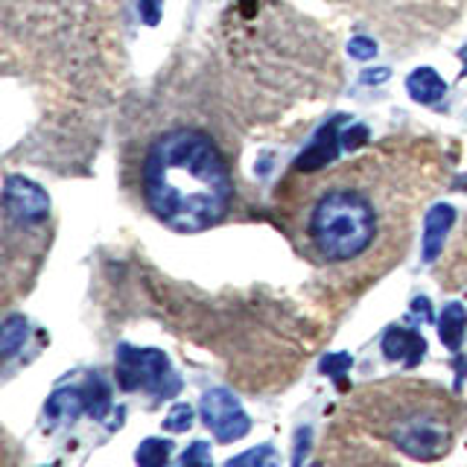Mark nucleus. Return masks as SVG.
Wrapping results in <instances>:
<instances>
[{"label":"nucleus","instance_id":"obj_1","mask_svg":"<svg viewBox=\"0 0 467 467\" xmlns=\"http://www.w3.org/2000/svg\"><path fill=\"white\" fill-rule=\"evenodd\" d=\"M140 187L146 208L184 234L219 225L234 202V179L223 150L208 131L190 126L170 129L152 140L143 155Z\"/></svg>","mask_w":467,"mask_h":467},{"label":"nucleus","instance_id":"obj_2","mask_svg":"<svg viewBox=\"0 0 467 467\" xmlns=\"http://www.w3.org/2000/svg\"><path fill=\"white\" fill-rule=\"evenodd\" d=\"M306 240L325 263H350L374 245L379 234V204L359 184L342 175L321 190L306 208Z\"/></svg>","mask_w":467,"mask_h":467},{"label":"nucleus","instance_id":"obj_3","mask_svg":"<svg viewBox=\"0 0 467 467\" xmlns=\"http://www.w3.org/2000/svg\"><path fill=\"white\" fill-rule=\"evenodd\" d=\"M114 371L123 391H150L155 398H175L182 391V379L172 371L170 357L158 348L117 345Z\"/></svg>","mask_w":467,"mask_h":467},{"label":"nucleus","instance_id":"obj_4","mask_svg":"<svg viewBox=\"0 0 467 467\" xmlns=\"http://www.w3.org/2000/svg\"><path fill=\"white\" fill-rule=\"evenodd\" d=\"M199 412L204 427L213 432L219 444H234L252 432V418L245 415L240 398L228 389H211L202 394Z\"/></svg>","mask_w":467,"mask_h":467},{"label":"nucleus","instance_id":"obj_5","mask_svg":"<svg viewBox=\"0 0 467 467\" xmlns=\"http://www.w3.org/2000/svg\"><path fill=\"white\" fill-rule=\"evenodd\" d=\"M394 444L415 462H435L447 456L450 430L438 418H409L400 420L398 430H394Z\"/></svg>","mask_w":467,"mask_h":467},{"label":"nucleus","instance_id":"obj_6","mask_svg":"<svg viewBox=\"0 0 467 467\" xmlns=\"http://www.w3.org/2000/svg\"><path fill=\"white\" fill-rule=\"evenodd\" d=\"M4 211L12 225L41 228L50 219V196L24 175H9L4 184Z\"/></svg>","mask_w":467,"mask_h":467},{"label":"nucleus","instance_id":"obj_7","mask_svg":"<svg viewBox=\"0 0 467 467\" xmlns=\"http://www.w3.org/2000/svg\"><path fill=\"white\" fill-rule=\"evenodd\" d=\"M383 354L391 362H403L406 368H415V365L427 357V339L412 327L394 325L383 333Z\"/></svg>","mask_w":467,"mask_h":467},{"label":"nucleus","instance_id":"obj_8","mask_svg":"<svg viewBox=\"0 0 467 467\" xmlns=\"http://www.w3.org/2000/svg\"><path fill=\"white\" fill-rule=\"evenodd\" d=\"M452 223H456V208H452V204L441 202V204H435V208H430L427 219H423V243H420L423 263H435L438 254L444 252V240Z\"/></svg>","mask_w":467,"mask_h":467},{"label":"nucleus","instance_id":"obj_9","mask_svg":"<svg viewBox=\"0 0 467 467\" xmlns=\"http://www.w3.org/2000/svg\"><path fill=\"white\" fill-rule=\"evenodd\" d=\"M339 120H342V117H336L333 123H327V126L321 129L318 135L313 138V143L301 152V158L296 161V170H298V172H316V170H321V167H327L330 161H333L336 155H339L342 140H339V131H336V123H339Z\"/></svg>","mask_w":467,"mask_h":467},{"label":"nucleus","instance_id":"obj_10","mask_svg":"<svg viewBox=\"0 0 467 467\" xmlns=\"http://www.w3.org/2000/svg\"><path fill=\"white\" fill-rule=\"evenodd\" d=\"M82 412H85L82 389H56L47 398V403H44V418H47L53 427H70Z\"/></svg>","mask_w":467,"mask_h":467},{"label":"nucleus","instance_id":"obj_11","mask_svg":"<svg viewBox=\"0 0 467 467\" xmlns=\"http://www.w3.org/2000/svg\"><path fill=\"white\" fill-rule=\"evenodd\" d=\"M406 91L415 102H420V106H432V102H438L447 94V85L432 67H418L412 70V77L406 79Z\"/></svg>","mask_w":467,"mask_h":467},{"label":"nucleus","instance_id":"obj_12","mask_svg":"<svg viewBox=\"0 0 467 467\" xmlns=\"http://www.w3.org/2000/svg\"><path fill=\"white\" fill-rule=\"evenodd\" d=\"M464 330H467V310L459 301H450L441 310V318H438V336H441L444 348L459 354L464 342Z\"/></svg>","mask_w":467,"mask_h":467},{"label":"nucleus","instance_id":"obj_13","mask_svg":"<svg viewBox=\"0 0 467 467\" xmlns=\"http://www.w3.org/2000/svg\"><path fill=\"white\" fill-rule=\"evenodd\" d=\"M82 394H85V412L91 415L94 420H102L111 412V389L99 374L88 377Z\"/></svg>","mask_w":467,"mask_h":467},{"label":"nucleus","instance_id":"obj_14","mask_svg":"<svg viewBox=\"0 0 467 467\" xmlns=\"http://www.w3.org/2000/svg\"><path fill=\"white\" fill-rule=\"evenodd\" d=\"M172 456V441L167 438H143L135 450L138 467H167Z\"/></svg>","mask_w":467,"mask_h":467},{"label":"nucleus","instance_id":"obj_15","mask_svg":"<svg viewBox=\"0 0 467 467\" xmlns=\"http://www.w3.org/2000/svg\"><path fill=\"white\" fill-rule=\"evenodd\" d=\"M26 333H29V325L24 316H9L4 321V330H0V354H4V359H12L18 354L26 342Z\"/></svg>","mask_w":467,"mask_h":467},{"label":"nucleus","instance_id":"obj_16","mask_svg":"<svg viewBox=\"0 0 467 467\" xmlns=\"http://www.w3.org/2000/svg\"><path fill=\"white\" fill-rule=\"evenodd\" d=\"M225 467H281V452L272 444H257L240 452V456H234Z\"/></svg>","mask_w":467,"mask_h":467},{"label":"nucleus","instance_id":"obj_17","mask_svg":"<svg viewBox=\"0 0 467 467\" xmlns=\"http://www.w3.org/2000/svg\"><path fill=\"white\" fill-rule=\"evenodd\" d=\"M193 427V406L190 403H175L170 409V415L164 418V430L167 432H187Z\"/></svg>","mask_w":467,"mask_h":467},{"label":"nucleus","instance_id":"obj_18","mask_svg":"<svg viewBox=\"0 0 467 467\" xmlns=\"http://www.w3.org/2000/svg\"><path fill=\"white\" fill-rule=\"evenodd\" d=\"M179 467H213V456H211V444L208 441H193L184 452Z\"/></svg>","mask_w":467,"mask_h":467},{"label":"nucleus","instance_id":"obj_19","mask_svg":"<svg viewBox=\"0 0 467 467\" xmlns=\"http://www.w3.org/2000/svg\"><path fill=\"white\" fill-rule=\"evenodd\" d=\"M350 365H354V357L350 354H327L325 359H321V371L333 379H342L350 371Z\"/></svg>","mask_w":467,"mask_h":467},{"label":"nucleus","instance_id":"obj_20","mask_svg":"<svg viewBox=\"0 0 467 467\" xmlns=\"http://www.w3.org/2000/svg\"><path fill=\"white\" fill-rule=\"evenodd\" d=\"M348 53L354 58H359V62H368V58L377 56V41L368 36H357V38L348 41Z\"/></svg>","mask_w":467,"mask_h":467},{"label":"nucleus","instance_id":"obj_21","mask_svg":"<svg viewBox=\"0 0 467 467\" xmlns=\"http://www.w3.org/2000/svg\"><path fill=\"white\" fill-rule=\"evenodd\" d=\"M368 138H371V131L365 126H350V129L342 131V150L345 152H357L359 146L368 143Z\"/></svg>","mask_w":467,"mask_h":467},{"label":"nucleus","instance_id":"obj_22","mask_svg":"<svg viewBox=\"0 0 467 467\" xmlns=\"http://www.w3.org/2000/svg\"><path fill=\"white\" fill-rule=\"evenodd\" d=\"M140 18L143 24L155 26L161 21V0H140Z\"/></svg>","mask_w":467,"mask_h":467},{"label":"nucleus","instance_id":"obj_23","mask_svg":"<svg viewBox=\"0 0 467 467\" xmlns=\"http://www.w3.org/2000/svg\"><path fill=\"white\" fill-rule=\"evenodd\" d=\"M389 77H391V70H389V67H377V70H365L362 77H359V82H362V85H383Z\"/></svg>","mask_w":467,"mask_h":467},{"label":"nucleus","instance_id":"obj_24","mask_svg":"<svg viewBox=\"0 0 467 467\" xmlns=\"http://www.w3.org/2000/svg\"><path fill=\"white\" fill-rule=\"evenodd\" d=\"M412 313L420 316V321H432V306H430L427 298H415L412 301Z\"/></svg>","mask_w":467,"mask_h":467},{"label":"nucleus","instance_id":"obj_25","mask_svg":"<svg viewBox=\"0 0 467 467\" xmlns=\"http://www.w3.org/2000/svg\"><path fill=\"white\" fill-rule=\"evenodd\" d=\"M459 56H462V62H464V65H462V77H467V44L459 50Z\"/></svg>","mask_w":467,"mask_h":467},{"label":"nucleus","instance_id":"obj_26","mask_svg":"<svg viewBox=\"0 0 467 467\" xmlns=\"http://www.w3.org/2000/svg\"><path fill=\"white\" fill-rule=\"evenodd\" d=\"M50 467H58V464H50Z\"/></svg>","mask_w":467,"mask_h":467}]
</instances>
